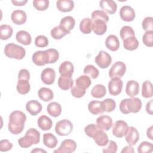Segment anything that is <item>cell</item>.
<instances>
[{
    "label": "cell",
    "mask_w": 153,
    "mask_h": 153,
    "mask_svg": "<svg viewBox=\"0 0 153 153\" xmlns=\"http://www.w3.org/2000/svg\"><path fill=\"white\" fill-rule=\"evenodd\" d=\"M26 121V115L24 112L20 111L12 112L9 117L8 130L14 134H20L24 129Z\"/></svg>",
    "instance_id": "1"
},
{
    "label": "cell",
    "mask_w": 153,
    "mask_h": 153,
    "mask_svg": "<svg viewBox=\"0 0 153 153\" xmlns=\"http://www.w3.org/2000/svg\"><path fill=\"white\" fill-rule=\"evenodd\" d=\"M142 108V102L137 97L124 99L120 104V110L124 114H128L131 112L137 113Z\"/></svg>",
    "instance_id": "2"
},
{
    "label": "cell",
    "mask_w": 153,
    "mask_h": 153,
    "mask_svg": "<svg viewBox=\"0 0 153 153\" xmlns=\"http://www.w3.org/2000/svg\"><path fill=\"white\" fill-rule=\"evenodd\" d=\"M40 141V133L34 128L27 130L25 136L18 140L19 146L23 148H27L32 145L38 144Z\"/></svg>",
    "instance_id": "3"
},
{
    "label": "cell",
    "mask_w": 153,
    "mask_h": 153,
    "mask_svg": "<svg viewBox=\"0 0 153 153\" xmlns=\"http://www.w3.org/2000/svg\"><path fill=\"white\" fill-rule=\"evenodd\" d=\"M4 53L8 58L21 60L25 57L26 51L22 46L14 43H10L5 46Z\"/></svg>",
    "instance_id": "4"
},
{
    "label": "cell",
    "mask_w": 153,
    "mask_h": 153,
    "mask_svg": "<svg viewBox=\"0 0 153 153\" xmlns=\"http://www.w3.org/2000/svg\"><path fill=\"white\" fill-rule=\"evenodd\" d=\"M73 124L68 120L64 119L59 121L55 126L56 133L62 136L69 135L72 131Z\"/></svg>",
    "instance_id": "5"
},
{
    "label": "cell",
    "mask_w": 153,
    "mask_h": 153,
    "mask_svg": "<svg viewBox=\"0 0 153 153\" xmlns=\"http://www.w3.org/2000/svg\"><path fill=\"white\" fill-rule=\"evenodd\" d=\"M126 66L124 63L118 61L113 64L109 71V76L110 78H121L126 73Z\"/></svg>",
    "instance_id": "6"
},
{
    "label": "cell",
    "mask_w": 153,
    "mask_h": 153,
    "mask_svg": "<svg viewBox=\"0 0 153 153\" xmlns=\"http://www.w3.org/2000/svg\"><path fill=\"white\" fill-rule=\"evenodd\" d=\"M96 63L102 69L108 68L112 62V57L107 52L101 50L95 57Z\"/></svg>",
    "instance_id": "7"
},
{
    "label": "cell",
    "mask_w": 153,
    "mask_h": 153,
    "mask_svg": "<svg viewBox=\"0 0 153 153\" xmlns=\"http://www.w3.org/2000/svg\"><path fill=\"white\" fill-rule=\"evenodd\" d=\"M33 62L38 66H44L49 63V56L47 50L45 51H35L32 57Z\"/></svg>",
    "instance_id": "8"
},
{
    "label": "cell",
    "mask_w": 153,
    "mask_h": 153,
    "mask_svg": "<svg viewBox=\"0 0 153 153\" xmlns=\"http://www.w3.org/2000/svg\"><path fill=\"white\" fill-rule=\"evenodd\" d=\"M76 148V142L72 139L64 140L59 148L54 151L55 153H71L75 151Z\"/></svg>",
    "instance_id": "9"
},
{
    "label": "cell",
    "mask_w": 153,
    "mask_h": 153,
    "mask_svg": "<svg viewBox=\"0 0 153 153\" xmlns=\"http://www.w3.org/2000/svg\"><path fill=\"white\" fill-rule=\"evenodd\" d=\"M123 81L120 78H113L108 83V89L109 93L112 96L120 94L123 88Z\"/></svg>",
    "instance_id": "10"
},
{
    "label": "cell",
    "mask_w": 153,
    "mask_h": 153,
    "mask_svg": "<svg viewBox=\"0 0 153 153\" xmlns=\"http://www.w3.org/2000/svg\"><path fill=\"white\" fill-rule=\"evenodd\" d=\"M128 124L123 120H118L114 124L112 128V134L114 136L121 138L123 137L127 130Z\"/></svg>",
    "instance_id": "11"
},
{
    "label": "cell",
    "mask_w": 153,
    "mask_h": 153,
    "mask_svg": "<svg viewBox=\"0 0 153 153\" xmlns=\"http://www.w3.org/2000/svg\"><path fill=\"white\" fill-rule=\"evenodd\" d=\"M124 136L127 143L131 146L136 145L139 139V133L137 130L133 126L128 127Z\"/></svg>",
    "instance_id": "12"
},
{
    "label": "cell",
    "mask_w": 153,
    "mask_h": 153,
    "mask_svg": "<svg viewBox=\"0 0 153 153\" xmlns=\"http://www.w3.org/2000/svg\"><path fill=\"white\" fill-rule=\"evenodd\" d=\"M119 14L121 19L126 22L133 21L136 16L134 10L129 5L123 6L120 8Z\"/></svg>",
    "instance_id": "13"
},
{
    "label": "cell",
    "mask_w": 153,
    "mask_h": 153,
    "mask_svg": "<svg viewBox=\"0 0 153 153\" xmlns=\"http://www.w3.org/2000/svg\"><path fill=\"white\" fill-rule=\"evenodd\" d=\"M96 124L99 128L103 131H108L112 127L113 122L111 117L108 115H102L97 118Z\"/></svg>",
    "instance_id": "14"
},
{
    "label": "cell",
    "mask_w": 153,
    "mask_h": 153,
    "mask_svg": "<svg viewBox=\"0 0 153 153\" xmlns=\"http://www.w3.org/2000/svg\"><path fill=\"white\" fill-rule=\"evenodd\" d=\"M91 138L94 139L95 143L97 145L100 146H106L109 141L107 134L105 133L103 130L99 128L95 131Z\"/></svg>",
    "instance_id": "15"
},
{
    "label": "cell",
    "mask_w": 153,
    "mask_h": 153,
    "mask_svg": "<svg viewBox=\"0 0 153 153\" xmlns=\"http://www.w3.org/2000/svg\"><path fill=\"white\" fill-rule=\"evenodd\" d=\"M55 78V71L51 68H47L44 69L41 72V79L42 81L47 85L52 84L54 82Z\"/></svg>",
    "instance_id": "16"
},
{
    "label": "cell",
    "mask_w": 153,
    "mask_h": 153,
    "mask_svg": "<svg viewBox=\"0 0 153 153\" xmlns=\"http://www.w3.org/2000/svg\"><path fill=\"white\" fill-rule=\"evenodd\" d=\"M74 71L73 64L69 61H65L59 66V72L61 76L71 77Z\"/></svg>",
    "instance_id": "17"
},
{
    "label": "cell",
    "mask_w": 153,
    "mask_h": 153,
    "mask_svg": "<svg viewBox=\"0 0 153 153\" xmlns=\"http://www.w3.org/2000/svg\"><path fill=\"white\" fill-rule=\"evenodd\" d=\"M99 5L103 11L111 15L114 14L117 9L116 2L112 0H102L99 2Z\"/></svg>",
    "instance_id": "18"
},
{
    "label": "cell",
    "mask_w": 153,
    "mask_h": 153,
    "mask_svg": "<svg viewBox=\"0 0 153 153\" xmlns=\"http://www.w3.org/2000/svg\"><path fill=\"white\" fill-rule=\"evenodd\" d=\"M12 22L16 25H20L24 24L27 20L26 13L21 10H16L13 11L11 15Z\"/></svg>",
    "instance_id": "19"
},
{
    "label": "cell",
    "mask_w": 153,
    "mask_h": 153,
    "mask_svg": "<svg viewBox=\"0 0 153 153\" xmlns=\"http://www.w3.org/2000/svg\"><path fill=\"white\" fill-rule=\"evenodd\" d=\"M41 104L36 100H31L28 101L26 105L27 111L31 115H36L42 111Z\"/></svg>",
    "instance_id": "20"
},
{
    "label": "cell",
    "mask_w": 153,
    "mask_h": 153,
    "mask_svg": "<svg viewBox=\"0 0 153 153\" xmlns=\"http://www.w3.org/2000/svg\"><path fill=\"white\" fill-rule=\"evenodd\" d=\"M139 92V84L134 80H130L126 84V93L131 98L137 95Z\"/></svg>",
    "instance_id": "21"
},
{
    "label": "cell",
    "mask_w": 153,
    "mask_h": 153,
    "mask_svg": "<svg viewBox=\"0 0 153 153\" xmlns=\"http://www.w3.org/2000/svg\"><path fill=\"white\" fill-rule=\"evenodd\" d=\"M75 20L74 17L70 16H67L63 17L60 22L59 26H61L67 33L69 34L71 30H72L75 26Z\"/></svg>",
    "instance_id": "22"
},
{
    "label": "cell",
    "mask_w": 153,
    "mask_h": 153,
    "mask_svg": "<svg viewBox=\"0 0 153 153\" xmlns=\"http://www.w3.org/2000/svg\"><path fill=\"white\" fill-rule=\"evenodd\" d=\"M94 33L97 35H102L107 30L106 23L103 20L96 19L93 22V29Z\"/></svg>",
    "instance_id": "23"
},
{
    "label": "cell",
    "mask_w": 153,
    "mask_h": 153,
    "mask_svg": "<svg viewBox=\"0 0 153 153\" xmlns=\"http://www.w3.org/2000/svg\"><path fill=\"white\" fill-rule=\"evenodd\" d=\"M89 112L93 115H97L105 112L102 102L97 100H92L88 105Z\"/></svg>",
    "instance_id": "24"
},
{
    "label": "cell",
    "mask_w": 153,
    "mask_h": 153,
    "mask_svg": "<svg viewBox=\"0 0 153 153\" xmlns=\"http://www.w3.org/2000/svg\"><path fill=\"white\" fill-rule=\"evenodd\" d=\"M105 44L108 50L112 51H115L120 48V41L117 36L109 35L107 36L105 41Z\"/></svg>",
    "instance_id": "25"
},
{
    "label": "cell",
    "mask_w": 153,
    "mask_h": 153,
    "mask_svg": "<svg viewBox=\"0 0 153 153\" xmlns=\"http://www.w3.org/2000/svg\"><path fill=\"white\" fill-rule=\"evenodd\" d=\"M56 7L61 12H69L73 10L74 2L72 0H59L56 2Z\"/></svg>",
    "instance_id": "26"
},
{
    "label": "cell",
    "mask_w": 153,
    "mask_h": 153,
    "mask_svg": "<svg viewBox=\"0 0 153 153\" xmlns=\"http://www.w3.org/2000/svg\"><path fill=\"white\" fill-rule=\"evenodd\" d=\"M16 38L19 43L25 45H28L32 42V38L30 33L26 30H20L17 32Z\"/></svg>",
    "instance_id": "27"
},
{
    "label": "cell",
    "mask_w": 153,
    "mask_h": 153,
    "mask_svg": "<svg viewBox=\"0 0 153 153\" xmlns=\"http://www.w3.org/2000/svg\"><path fill=\"white\" fill-rule=\"evenodd\" d=\"M93 29V20L88 18H84L79 23V30L84 34L90 33Z\"/></svg>",
    "instance_id": "28"
},
{
    "label": "cell",
    "mask_w": 153,
    "mask_h": 153,
    "mask_svg": "<svg viewBox=\"0 0 153 153\" xmlns=\"http://www.w3.org/2000/svg\"><path fill=\"white\" fill-rule=\"evenodd\" d=\"M47 111L51 116L53 117H57L62 112L61 105L56 102H51L47 106Z\"/></svg>",
    "instance_id": "29"
},
{
    "label": "cell",
    "mask_w": 153,
    "mask_h": 153,
    "mask_svg": "<svg viewBox=\"0 0 153 153\" xmlns=\"http://www.w3.org/2000/svg\"><path fill=\"white\" fill-rule=\"evenodd\" d=\"M123 46L125 49L133 51L138 48L139 42L135 36H130L123 40Z\"/></svg>",
    "instance_id": "30"
},
{
    "label": "cell",
    "mask_w": 153,
    "mask_h": 153,
    "mask_svg": "<svg viewBox=\"0 0 153 153\" xmlns=\"http://www.w3.org/2000/svg\"><path fill=\"white\" fill-rule=\"evenodd\" d=\"M37 124L38 126L41 130L46 131L50 130L51 128L53 122L51 118H50L46 115H43L39 117L37 121Z\"/></svg>",
    "instance_id": "31"
},
{
    "label": "cell",
    "mask_w": 153,
    "mask_h": 153,
    "mask_svg": "<svg viewBox=\"0 0 153 153\" xmlns=\"http://www.w3.org/2000/svg\"><path fill=\"white\" fill-rule=\"evenodd\" d=\"M58 143L56 137L51 133H44L43 135V143L48 148H54Z\"/></svg>",
    "instance_id": "32"
},
{
    "label": "cell",
    "mask_w": 153,
    "mask_h": 153,
    "mask_svg": "<svg viewBox=\"0 0 153 153\" xmlns=\"http://www.w3.org/2000/svg\"><path fill=\"white\" fill-rule=\"evenodd\" d=\"M91 84V81L90 76L87 75H81L77 79H76L75 85L81 89L86 90L90 86Z\"/></svg>",
    "instance_id": "33"
},
{
    "label": "cell",
    "mask_w": 153,
    "mask_h": 153,
    "mask_svg": "<svg viewBox=\"0 0 153 153\" xmlns=\"http://www.w3.org/2000/svg\"><path fill=\"white\" fill-rule=\"evenodd\" d=\"M39 97L44 102H48L51 100L54 97L53 91L47 87H42L38 91Z\"/></svg>",
    "instance_id": "34"
},
{
    "label": "cell",
    "mask_w": 153,
    "mask_h": 153,
    "mask_svg": "<svg viewBox=\"0 0 153 153\" xmlns=\"http://www.w3.org/2000/svg\"><path fill=\"white\" fill-rule=\"evenodd\" d=\"M17 91L21 94H26L29 93L30 89V85L28 80L19 79L17 86Z\"/></svg>",
    "instance_id": "35"
},
{
    "label": "cell",
    "mask_w": 153,
    "mask_h": 153,
    "mask_svg": "<svg viewBox=\"0 0 153 153\" xmlns=\"http://www.w3.org/2000/svg\"><path fill=\"white\" fill-rule=\"evenodd\" d=\"M106 93V90L105 87L102 84H96L95 85L91 91V96L94 98H102L105 96Z\"/></svg>",
    "instance_id": "36"
},
{
    "label": "cell",
    "mask_w": 153,
    "mask_h": 153,
    "mask_svg": "<svg viewBox=\"0 0 153 153\" xmlns=\"http://www.w3.org/2000/svg\"><path fill=\"white\" fill-rule=\"evenodd\" d=\"M74 84L73 79L71 77L60 76L58 79V86L63 90H68L72 88Z\"/></svg>",
    "instance_id": "37"
},
{
    "label": "cell",
    "mask_w": 153,
    "mask_h": 153,
    "mask_svg": "<svg viewBox=\"0 0 153 153\" xmlns=\"http://www.w3.org/2000/svg\"><path fill=\"white\" fill-rule=\"evenodd\" d=\"M13 29L11 26L8 25H2L0 26V38L2 40L9 39L13 34Z\"/></svg>",
    "instance_id": "38"
},
{
    "label": "cell",
    "mask_w": 153,
    "mask_h": 153,
    "mask_svg": "<svg viewBox=\"0 0 153 153\" xmlns=\"http://www.w3.org/2000/svg\"><path fill=\"white\" fill-rule=\"evenodd\" d=\"M153 95L152 84L149 81H145L142 86V96L145 98L152 97Z\"/></svg>",
    "instance_id": "39"
},
{
    "label": "cell",
    "mask_w": 153,
    "mask_h": 153,
    "mask_svg": "<svg viewBox=\"0 0 153 153\" xmlns=\"http://www.w3.org/2000/svg\"><path fill=\"white\" fill-rule=\"evenodd\" d=\"M51 36L54 39H60L66 35L68 34L61 26H58L53 27L50 32Z\"/></svg>",
    "instance_id": "40"
},
{
    "label": "cell",
    "mask_w": 153,
    "mask_h": 153,
    "mask_svg": "<svg viewBox=\"0 0 153 153\" xmlns=\"http://www.w3.org/2000/svg\"><path fill=\"white\" fill-rule=\"evenodd\" d=\"M84 74L85 75H88L91 78L95 79L97 78L99 75V70L92 65H87L84 69Z\"/></svg>",
    "instance_id": "41"
},
{
    "label": "cell",
    "mask_w": 153,
    "mask_h": 153,
    "mask_svg": "<svg viewBox=\"0 0 153 153\" xmlns=\"http://www.w3.org/2000/svg\"><path fill=\"white\" fill-rule=\"evenodd\" d=\"M153 151V145L151 143L144 141L140 143L137 148L139 153H149Z\"/></svg>",
    "instance_id": "42"
},
{
    "label": "cell",
    "mask_w": 153,
    "mask_h": 153,
    "mask_svg": "<svg viewBox=\"0 0 153 153\" xmlns=\"http://www.w3.org/2000/svg\"><path fill=\"white\" fill-rule=\"evenodd\" d=\"M91 18L93 20L99 19L103 20L106 23L109 21V17L106 13L102 10H95L91 13Z\"/></svg>",
    "instance_id": "43"
},
{
    "label": "cell",
    "mask_w": 153,
    "mask_h": 153,
    "mask_svg": "<svg viewBox=\"0 0 153 153\" xmlns=\"http://www.w3.org/2000/svg\"><path fill=\"white\" fill-rule=\"evenodd\" d=\"M120 33V36L123 40L128 37L134 36V31L133 29L129 26H124L122 27Z\"/></svg>",
    "instance_id": "44"
},
{
    "label": "cell",
    "mask_w": 153,
    "mask_h": 153,
    "mask_svg": "<svg viewBox=\"0 0 153 153\" xmlns=\"http://www.w3.org/2000/svg\"><path fill=\"white\" fill-rule=\"evenodd\" d=\"M102 103L104 107L105 111L106 112H112L116 107V103L115 100L112 99H106L102 101Z\"/></svg>",
    "instance_id": "45"
},
{
    "label": "cell",
    "mask_w": 153,
    "mask_h": 153,
    "mask_svg": "<svg viewBox=\"0 0 153 153\" xmlns=\"http://www.w3.org/2000/svg\"><path fill=\"white\" fill-rule=\"evenodd\" d=\"M153 30L146 31L142 36V41L143 44L149 47L153 46Z\"/></svg>",
    "instance_id": "46"
},
{
    "label": "cell",
    "mask_w": 153,
    "mask_h": 153,
    "mask_svg": "<svg viewBox=\"0 0 153 153\" xmlns=\"http://www.w3.org/2000/svg\"><path fill=\"white\" fill-rule=\"evenodd\" d=\"M33 7L39 11H44L49 6V1L48 0H34L33 1Z\"/></svg>",
    "instance_id": "47"
},
{
    "label": "cell",
    "mask_w": 153,
    "mask_h": 153,
    "mask_svg": "<svg viewBox=\"0 0 153 153\" xmlns=\"http://www.w3.org/2000/svg\"><path fill=\"white\" fill-rule=\"evenodd\" d=\"M35 44L39 48H44L48 45V39L44 35H38L35 38Z\"/></svg>",
    "instance_id": "48"
},
{
    "label": "cell",
    "mask_w": 153,
    "mask_h": 153,
    "mask_svg": "<svg viewBox=\"0 0 153 153\" xmlns=\"http://www.w3.org/2000/svg\"><path fill=\"white\" fill-rule=\"evenodd\" d=\"M142 26L144 30H152L153 29V18L152 17H145L142 22Z\"/></svg>",
    "instance_id": "49"
},
{
    "label": "cell",
    "mask_w": 153,
    "mask_h": 153,
    "mask_svg": "<svg viewBox=\"0 0 153 153\" xmlns=\"http://www.w3.org/2000/svg\"><path fill=\"white\" fill-rule=\"evenodd\" d=\"M47 50L49 56V63H54L56 62L59 57L58 51L54 48H50Z\"/></svg>",
    "instance_id": "50"
},
{
    "label": "cell",
    "mask_w": 153,
    "mask_h": 153,
    "mask_svg": "<svg viewBox=\"0 0 153 153\" xmlns=\"http://www.w3.org/2000/svg\"><path fill=\"white\" fill-rule=\"evenodd\" d=\"M108 146L103 149V153H115L117 152L118 149V146L117 143L113 141L110 140L108 142Z\"/></svg>",
    "instance_id": "51"
},
{
    "label": "cell",
    "mask_w": 153,
    "mask_h": 153,
    "mask_svg": "<svg viewBox=\"0 0 153 153\" xmlns=\"http://www.w3.org/2000/svg\"><path fill=\"white\" fill-rule=\"evenodd\" d=\"M85 90L81 89L75 85L72 88L71 93L74 97L76 98H80L82 97L85 94Z\"/></svg>",
    "instance_id": "52"
},
{
    "label": "cell",
    "mask_w": 153,
    "mask_h": 153,
    "mask_svg": "<svg viewBox=\"0 0 153 153\" xmlns=\"http://www.w3.org/2000/svg\"><path fill=\"white\" fill-rule=\"evenodd\" d=\"M13 147V144L7 139H3L0 141V151L6 152L10 150Z\"/></svg>",
    "instance_id": "53"
},
{
    "label": "cell",
    "mask_w": 153,
    "mask_h": 153,
    "mask_svg": "<svg viewBox=\"0 0 153 153\" xmlns=\"http://www.w3.org/2000/svg\"><path fill=\"white\" fill-rule=\"evenodd\" d=\"M97 128L98 127L97 126V125H95L94 124H90L87 125L84 128V132L88 137H92L93 134Z\"/></svg>",
    "instance_id": "54"
},
{
    "label": "cell",
    "mask_w": 153,
    "mask_h": 153,
    "mask_svg": "<svg viewBox=\"0 0 153 153\" xmlns=\"http://www.w3.org/2000/svg\"><path fill=\"white\" fill-rule=\"evenodd\" d=\"M30 74L29 71L26 69H21L18 74V79H26L29 80Z\"/></svg>",
    "instance_id": "55"
},
{
    "label": "cell",
    "mask_w": 153,
    "mask_h": 153,
    "mask_svg": "<svg viewBox=\"0 0 153 153\" xmlns=\"http://www.w3.org/2000/svg\"><path fill=\"white\" fill-rule=\"evenodd\" d=\"M152 102H153V100L151 99L148 102H147L146 105V111L147 112V113H148L150 115H152Z\"/></svg>",
    "instance_id": "56"
},
{
    "label": "cell",
    "mask_w": 153,
    "mask_h": 153,
    "mask_svg": "<svg viewBox=\"0 0 153 153\" xmlns=\"http://www.w3.org/2000/svg\"><path fill=\"white\" fill-rule=\"evenodd\" d=\"M121 153H124V152H127V153H134V150L133 149V147L131 145H128L123 148V149L121 151Z\"/></svg>",
    "instance_id": "57"
},
{
    "label": "cell",
    "mask_w": 153,
    "mask_h": 153,
    "mask_svg": "<svg viewBox=\"0 0 153 153\" xmlns=\"http://www.w3.org/2000/svg\"><path fill=\"white\" fill-rule=\"evenodd\" d=\"M12 3L16 5V6H23V5H25L27 1V0H25V1H11Z\"/></svg>",
    "instance_id": "58"
},
{
    "label": "cell",
    "mask_w": 153,
    "mask_h": 153,
    "mask_svg": "<svg viewBox=\"0 0 153 153\" xmlns=\"http://www.w3.org/2000/svg\"><path fill=\"white\" fill-rule=\"evenodd\" d=\"M153 128V126H151L150 127H149L146 131V135L147 137H149L151 140H153V137H152V129Z\"/></svg>",
    "instance_id": "59"
},
{
    "label": "cell",
    "mask_w": 153,
    "mask_h": 153,
    "mask_svg": "<svg viewBox=\"0 0 153 153\" xmlns=\"http://www.w3.org/2000/svg\"><path fill=\"white\" fill-rule=\"evenodd\" d=\"M31 152L32 153H33V152H38V153H39V152H45V153H46L47 152V151H45V150H44V149H41V148H35L34 149H33V150H32L31 151Z\"/></svg>",
    "instance_id": "60"
}]
</instances>
